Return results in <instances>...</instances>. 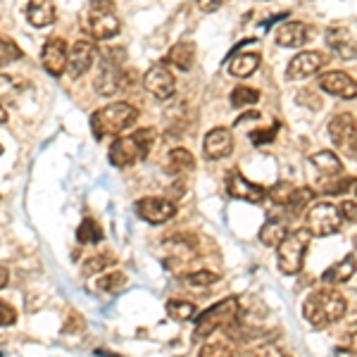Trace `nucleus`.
Masks as SVG:
<instances>
[{"instance_id":"25","label":"nucleus","mask_w":357,"mask_h":357,"mask_svg":"<svg viewBox=\"0 0 357 357\" xmlns=\"http://www.w3.org/2000/svg\"><path fill=\"white\" fill-rule=\"evenodd\" d=\"M286 234H289L286 224L281 220H276V217H269V220L264 222L262 229H260V243L267 245V248H276L281 241L286 238Z\"/></svg>"},{"instance_id":"7","label":"nucleus","mask_w":357,"mask_h":357,"mask_svg":"<svg viewBox=\"0 0 357 357\" xmlns=\"http://www.w3.org/2000/svg\"><path fill=\"white\" fill-rule=\"evenodd\" d=\"M329 136L333 146L338 148V153H343L345 158H357V119L353 114L341 112L331 117Z\"/></svg>"},{"instance_id":"16","label":"nucleus","mask_w":357,"mask_h":357,"mask_svg":"<svg viewBox=\"0 0 357 357\" xmlns=\"http://www.w3.org/2000/svg\"><path fill=\"white\" fill-rule=\"evenodd\" d=\"M203 153L207 160H212V162L229 158V155L234 153V134L229 129H224V126L210 129L203 141Z\"/></svg>"},{"instance_id":"30","label":"nucleus","mask_w":357,"mask_h":357,"mask_svg":"<svg viewBox=\"0 0 357 357\" xmlns=\"http://www.w3.org/2000/svg\"><path fill=\"white\" fill-rule=\"evenodd\" d=\"M229 100H231L234 107H238V110L243 107L245 110V107H252L257 100H260V93H257L255 89H250V86H236Z\"/></svg>"},{"instance_id":"31","label":"nucleus","mask_w":357,"mask_h":357,"mask_svg":"<svg viewBox=\"0 0 357 357\" xmlns=\"http://www.w3.org/2000/svg\"><path fill=\"white\" fill-rule=\"evenodd\" d=\"M167 314L176 321H188L195 317V305L186 301H169L167 303Z\"/></svg>"},{"instance_id":"36","label":"nucleus","mask_w":357,"mask_h":357,"mask_svg":"<svg viewBox=\"0 0 357 357\" xmlns=\"http://www.w3.org/2000/svg\"><path fill=\"white\" fill-rule=\"evenodd\" d=\"M222 276L217 272H210V269H200V272H191L186 276V284L191 286H210V284H217Z\"/></svg>"},{"instance_id":"46","label":"nucleus","mask_w":357,"mask_h":357,"mask_svg":"<svg viewBox=\"0 0 357 357\" xmlns=\"http://www.w3.org/2000/svg\"><path fill=\"white\" fill-rule=\"evenodd\" d=\"M5 65V60H3V57H0V67H3Z\"/></svg>"},{"instance_id":"32","label":"nucleus","mask_w":357,"mask_h":357,"mask_svg":"<svg viewBox=\"0 0 357 357\" xmlns=\"http://www.w3.org/2000/svg\"><path fill=\"white\" fill-rule=\"evenodd\" d=\"M77 238H79V243H98V241L102 238V231H100V227H98V222L96 220H84L82 222V227L77 229Z\"/></svg>"},{"instance_id":"47","label":"nucleus","mask_w":357,"mask_h":357,"mask_svg":"<svg viewBox=\"0 0 357 357\" xmlns=\"http://www.w3.org/2000/svg\"><path fill=\"white\" fill-rule=\"evenodd\" d=\"M0 155H3V146H0Z\"/></svg>"},{"instance_id":"4","label":"nucleus","mask_w":357,"mask_h":357,"mask_svg":"<svg viewBox=\"0 0 357 357\" xmlns=\"http://www.w3.org/2000/svg\"><path fill=\"white\" fill-rule=\"evenodd\" d=\"M310 243H312V231L307 227H301L286 234V238L276 245V264L286 276H296L303 272Z\"/></svg>"},{"instance_id":"28","label":"nucleus","mask_w":357,"mask_h":357,"mask_svg":"<svg viewBox=\"0 0 357 357\" xmlns=\"http://www.w3.org/2000/svg\"><path fill=\"white\" fill-rule=\"evenodd\" d=\"M126 284H129V279H126V274L124 272H110V274H105L102 272L100 276L96 279V289L98 291H102V293H119V291H124L126 289Z\"/></svg>"},{"instance_id":"24","label":"nucleus","mask_w":357,"mask_h":357,"mask_svg":"<svg viewBox=\"0 0 357 357\" xmlns=\"http://www.w3.org/2000/svg\"><path fill=\"white\" fill-rule=\"evenodd\" d=\"M310 162H312V167L319 174H326V176H338L343 172V162L338 160V155L331 151L314 153L312 158H310Z\"/></svg>"},{"instance_id":"13","label":"nucleus","mask_w":357,"mask_h":357,"mask_svg":"<svg viewBox=\"0 0 357 357\" xmlns=\"http://www.w3.org/2000/svg\"><path fill=\"white\" fill-rule=\"evenodd\" d=\"M227 193H229V198L245 200V203H252V205H260L267 200V188L260 186V183H252L250 178H245L243 174H238V172H234V174L227 178Z\"/></svg>"},{"instance_id":"3","label":"nucleus","mask_w":357,"mask_h":357,"mask_svg":"<svg viewBox=\"0 0 357 357\" xmlns=\"http://www.w3.org/2000/svg\"><path fill=\"white\" fill-rule=\"evenodd\" d=\"M241 314V301L236 296H229L224 301L215 303L212 307H207L205 312L195 317V341H205L215 331L229 329L234 321H238Z\"/></svg>"},{"instance_id":"23","label":"nucleus","mask_w":357,"mask_h":357,"mask_svg":"<svg viewBox=\"0 0 357 357\" xmlns=\"http://www.w3.org/2000/svg\"><path fill=\"white\" fill-rule=\"evenodd\" d=\"M257 67H260V55L241 53L229 62V74H231V77H238V79H245V77H252V74L257 72Z\"/></svg>"},{"instance_id":"17","label":"nucleus","mask_w":357,"mask_h":357,"mask_svg":"<svg viewBox=\"0 0 357 357\" xmlns=\"http://www.w3.org/2000/svg\"><path fill=\"white\" fill-rule=\"evenodd\" d=\"M96 45L91 41H77L69 48V62H67V74L72 79H79L96 65Z\"/></svg>"},{"instance_id":"15","label":"nucleus","mask_w":357,"mask_h":357,"mask_svg":"<svg viewBox=\"0 0 357 357\" xmlns=\"http://www.w3.org/2000/svg\"><path fill=\"white\" fill-rule=\"evenodd\" d=\"M319 89L326 91L331 96H338L343 100H353L357 98V82L350 74L338 72V69H331V72H321L319 74Z\"/></svg>"},{"instance_id":"10","label":"nucleus","mask_w":357,"mask_h":357,"mask_svg":"<svg viewBox=\"0 0 357 357\" xmlns=\"http://www.w3.org/2000/svg\"><path fill=\"white\" fill-rule=\"evenodd\" d=\"M134 210L148 224H167L176 217V205L167 198H141L136 200Z\"/></svg>"},{"instance_id":"9","label":"nucleus","mask_w":357,"mask_h":357,"mask_svg":"<svg viewBox=\"0 0 357 357\" xmlns=\"http://www.w3.org/2000/svg\"><path fill=\"white\" fill-rule=\"evenodd\" d=\"M143 86H146L148 93H151L153 98H158V100H169L176 91V79L165 62H158V65H153L146 72V77H143Z\"/></svg>"},{"instance_id":"43","label":"nucleus","mask_w":357,"mask_h":357,"mask_svg":"<svg viewBox=\"0 0 357 357\" xmlns=\"http://www.w3.org/2000/svg\"><path fill=\"white\" fill-rule=\"evenodd\" d=\"M91 10H114V0H91Z\"/></svg>"},{"instance_id":"41","label":"nucleus","mask_w":357,"mask_h":357,"mask_svg":"<svg viewBox=\"0 0 357 357\" xmlns=\"http://www.w3.org/2000/svg\"><path fill=\"white\" fill-rule=\"evenodd\" d=\"M341 215H343V220L357 222V200H343V203H341Z\"/></svg>"},{"instance_id":"14","label":"nucleus","mask_w":357,"mask_h":357,"mask_svg":"<svg viewBox=\"0 0 357 357\" xmlns=\"http://www.w3.org/2000/svg\"><path fill=\"white\" fill-rule=\"evenodd\" d=\"M86 31L96 41H107L119 33V20L114 10H91L86 20Z\"/></svg>"},{"instance_id":"39","label":"nucleus","mask_w":357,"mask_h":357,"mask_svg":"<svg viewBox=\"0 0 357 357\" xmlns=\"http://www.w3.org/2000/svg\"><path fill=\"white\" fill-rule=\"evenodd\" d=\"M341 345L343 348H348V350H357V321L355 324H350L348 329L343 331V336H341Z\"/></svg>"},{"instance_id":"11","label":"nucleus","mask_w":357,"mask_h":357,"mask_svg":"<svg viewBox=\"0 0 357 357\" xmlns=\"http://www.w3.org/2000/svg\"><path fill=\"white\" fill-rule=\"evenodd\" d=\"M324 65H326L324 53H319V50H301V53L289 62L286 79H289V82H301V79H307V77H312V74H319V69Z\"/></svg>"},{"instance_id":"8","label":"nucleus","mask_w":357,"mask_h":357,"mask_svg":"<svg viewBox=\"0 0 357 357\" xmlns=\"http://www.w3.org/2000/svg\"><path fill=\"white\" fill-rule=\"evenodd\" d=\"M341 224H343L341 207L331 203H317L310 207L307 229L312 231V236H333L341 229Z\"/></svg>"},{"instance_id":"49","label":"nucleus","mask_w":357,"mask_h":357,"mask_svg":"<svg viewBox=\"0 0 357 357\" xmlns=\"http://www.w3.org/2000/svg\"><path fill=\"white\" fill-rule=\"evenodd\" d=\"M355 245H357V236H355Z\"/></svg>"},{"instance_id":"26","label":"nucleus","mask_w":357,"mask_h":357,"mask_svg":"<svg viewBox=\"0 0 357 357\" xmlns=\"http://www.w3.org/2000/svg\"><path fill=\"white\" fill-rule=\"evenodd\" d=\"M167 169L172 174H186V172H193L195 169V158L191 151L186 148H174L167 155Z\"/></svg>"},{"instance_id":"21","label":"nucleus","mask_w":357,"mask_h":357,"mask_svg":"<svg viewBox=\"0 0 357 357\" xmlns=\"http://www.w3.org/2000/svg\"><path fill=\"white\" fill-rule=\"evenodd\" d=\"M353 274H357V257L345 255L341 262L331 264V267L321 274V281H324V284H331V286H338V284H345V281L353 279Z\"/></svg>"},{"instance_id":"19","label":"nucleus","mask_w":357,"mask_h":357,"mask_svg":"<svg viewBox=\"0 0 357 357\" xmlns=\"http://www.w3.org/2000/svg\"><path fill=\"white\" fill-rule=\"evenodd\" d=\"M310 31L303 22H286L276 29V43L284 45V48H301L307 43Z\"/></svg>"},{"instance_id":"42","label":"nucleus","mask_w":357,"mask_h":357,"mask_svg":"<svg viewBox=\"0 0 357 357\" xmlns=\"http://www.w3.org/2000/svg\"><path fill=\"white\" fill-rule=\"evenodd\" d=\"M224 0H198V8L203 10V13H215V10L222 8Z\"/></svg>"},{"instance_id":"44","label":"nucleus","mask_w":357,"mask_h":357,"mask_svg":"<svg viewBox=\"0 0 357 357\" xmlns=\"http://www.w3.org/2000/svg\"><path fill=\"white\" fill-rule=\"evenodd\" d=\"M8 286V269L0 267V289H5Z\"/></svg>"},{"instance_id":"27","label":"nucleus","mask_w":357,"mask_h":357,"mask_svg":"<svg viewBox=\"0 0 357 357\" xmlns=\"http://www.w3.org/2000/svg\"><path fill=\"white\" fill-rule=\"evenodd\" d=\"M114 262H117V257H114L112 252H96V255L86 257V260L82 262V274L84 276L102 274V272H107Z\"/></svg>"},{"instance_id":"50","label":"nucleus","mask_w":357,"mask_h":357,"mask_svg":"<svg viewBox=\"0 0 357 357\" xmlns=\"http://www.w3.org/2000/svg\"><path fill=\"white\" fill-rule=\"evenodd\" d=\"M264 3H267V0H264Z\"/></svg>"},{"instance_id":"38","label":"nucleus","mask_w":357,"mask_h":357,"mask_svg":"<svg viewBox=\"0 0 357 357\" xmlns=\"http://www.w3.org/2000/svg\"><path fill=\"white\" fill-rule=\"evenodd\" d=\"M276 129H279V124H274L272 129L252 131V134H250V141L255 143V146H262V143H272V141H274V136H276Z\"/></svg>"},{"instance_id":"20","label":"nucleus","mask_w":357,"mask_h":357,"mask_svg":"<svg viewBox=\"0 0 357 357\" xmlns=\"http://www.w3.org/2000/svg\"><path fill=\"white\" fill-rule=\"evenodd\" d=\"M57 17V10H55V3L53 0H29L26 5V20L29 24L43 29V26H50Z\"/></svg>"},{"instance_id":"33","label":"nucleus","mask_w":357,"mask_h":357,"mask_svg":"<svg viewBox=\"0 0 357 357\" xmlns=\"http://www.w3.org/2000/svg\"><path fill=\"white\" fill-rule=\"evenodd\" d=\"M293 191H296V186H291L289 181H281V183H274V186L269 188V191H267V198H272V203L284 207L286 203H289V198H291V193H293Z\"/></svg>"},{"instance_id":"5","label":"nucleus","mask_w":357,"mask_h":357,"mask_svg":"<svg viewBox=\"0 0 357 357\" xmlns=\"http://www.w3.org/2000/svg\"><path fill=\"white\" fill-rule=\"evenodd\" d=\"M155 143V129H138L131 136H119L112 141L110 146V165L114 167H131L136 165L138 160L148 158Z\"/></svg>"},{"instance_id":"18","label":"nucleus","mask_w":357,"mask_h":357,"mask_svg":"<svg viewBox=\"0 0 357 357\" xmlns=\"http://www.w3.org/2000/svg\"><path fill=\"white\" fill-rule=\"evenodd\" d=\"M326 45L343 60H357V38L345 26L333 24L326 29Z\"/></svg>"},{"instance_id":"35","label":"nucleus","mask_w":357,"mask_h":357,"mask_svg":"<svg viewBox=\"0 0 357 357\" xmlns=\"http://www.w3.org/2000/svg\"><path fill=\"white\" fill-rule=\"evenodd\" d=\"M355 186H357L355 176H341V178H331V183H326L321 191L329 195H343L345 191H350V188H355Z\"/></svg>"},{"instance_id":"34","label":"nucleus","mask_w":357,"mask_h":357,"mask_svg":"<svg viewBox=\"0 0 357 357\" xmlns=\"http://www.w3.org/2000/svg\"><path fill=\"white\" fill-rule=\"evenodd\" d=\"M198 357H234V348L224 341H212L203 345Z\"/></svg>"},{"instance_id":"22","label":"nucleus","mask_w":357,"mask_h":357,"mask_svg":"<svg viewBox=\"0 0 357 357\" xmlns=\"http://www.w3.org/2000/svg\"><path fill=\"white\" fill-rule=\"evenodd\" d=\"M167 62L169 65H174L176 69H181V72H188V69L193 67L195 62V45L191 41H178L172 45L169 55H167Z\"/></svg>"},{"instance_id":"48","label":"nucleus","mask_w":357,"mask_h":357,"mask_svg":"<svg viewBox=\"0 0 357 357\" xmlns=\"http://www.w3.org/2000/svg\"><path fill=\"white\" fill-rule=\"evenodd\" d=\"M355 198H357V186H355Z\"/></svg>"},{"instance_id":"37","label":"nucleus","mask_w":357,"mask_h":357,"mask_svg":"<svg viewBox=\"0 0 357 357\" xmlns=\"http://www.w3.org/2000/svg\"><path fill=\"white\" fill-rule=\"evenodd\" d=\"M245 357H291V355L274 343H262V345H257V348H252Z\"/></svg>"},{"instance_id":"2","label":"nucleus","mask_w":357,"mask_h":357,"mask_svg":"<svg viewBox=\"0 0 357 357\" xmlns=\"http://www.w3.org/2000/svg\"><path fill=\"white\" fill-rule=\"evenodd\" d=\"M138 119V110L129 102H110L91 114V129L93 136L100 141L105 136H119L129 126H134Z\"/></svg>"},{"instance_id":"1","label":"nucleus","mask_w":357,"mask_h":357,"mask_svg":"<svg viewBox=\"0 0 357 357\" xmlns=\"http://www.w3.org/2000/svg\"><path fill=\"white\" fill-rule=\"evenodd\" d=\"M348 303L336 289H314L307 293L303 303V317L314 326V329H326V326L336 324L343 319Z\"/></svg>"},{"instance_id":"40","label":"nucleus","mask_w":357,"mask_h":357,"mask_svg":"<svg viewBox=\"0 0 357 357\" xmlns=\"http://www.w3.org/2000/svg\"><path fill=\"white\" fill-rule=\"evenodd\" d=\"M17 321V312L13 305L0 301V326H13Z\"/></svg>"},{"instance_id":"29","label":"nucleus","mask_w":357,"mask_h":357,"mask_svg":"<svg viewBox=\"0 0 357 357\" xmlns=\"http://www.w3.org/2000/svg\"><path fill=\"white\" fill-rule=\"evenodd\" d=\"M314 200V191L312 188H307V186H303V188H296V191L291 193V198H289V203H286V212H289L291 217H298L301 212L307 207L310 203Z\"/></svg>"},{"instance_id":"6","label":"nucleus","mask_w":357,"mask_h":357,"mask_svg":"<svg viewBox=\"0 0 357 357\" xmlns=\"http://www.w3.org/2000/svg\"><path fill=\"white\" fill-rule=\"evenodd\" d=\"M122 65H124V50L122 48H114L112 53L102 55L100 67H98V74H96V84H93L98 93L110 98L122 89L124 79H126Z\"/></svg>"},{"instance_id":"12","label":"nucleus","mask_w":357,"mask_h":357,"mask_svg":"<svg viewBox=\"0 0 357 357\" xmlns=\"http://www.w3.org/2000/svg\"><path fill=\"white\" fill-rule=\"evenodd\" d=\"M67 62H69V45L65 43V38H48L41 50V65L48 74L53 77H62L67 72Z\"/></svg>"},{"instance_id":"45","label":"nucleus","mask_w":357,"mask_h":357,"mask_svg":"<svg viewBox=\"0 0 357 357\" xmlns=\"http://www.w3.org/2000/svg\"><path fill=\"white\" fill-rule=\"evenodd\" d=\"M5 122H8V112H5L3 102H0V124H5Z\"/></svg>"}]
</instances>
